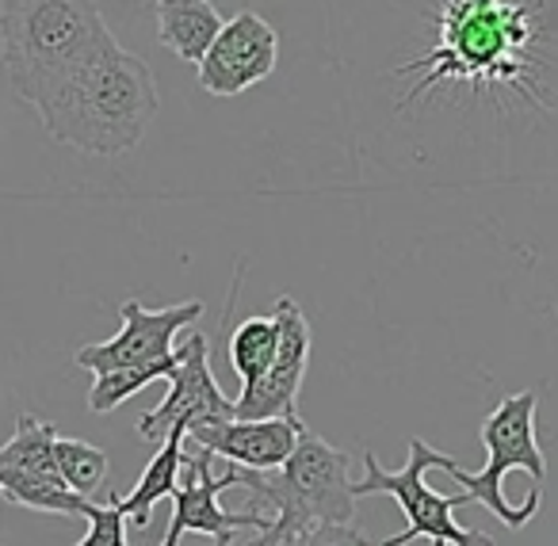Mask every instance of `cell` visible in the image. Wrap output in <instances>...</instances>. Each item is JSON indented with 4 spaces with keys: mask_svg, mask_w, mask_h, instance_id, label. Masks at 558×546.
Wrapping results in <instances>:
<instances>
[{
    "mask_svg": "<svg viewBox=\"0 0 558 546\" xmlns=\"http://www.w3.org/2000/svg\"><path fill=\"white\" fill-rule=\"evenodd\" d=\"M279 348V325L276 317H245L238 329L230 332V367L238 371L241 390L264 378L271 367Z\"/></svg>",
    "mask_w": 558,
    "mask_h": 546,
    "instance_id": "2e32d148",
    "label": "cell"
},
{
    "mask_svg": "<svg viewBox=\"0 0 558 546\" xmlns=\"http://www.w3.org/2000/svg\"><path fill=\"white\" fill-rule=\"evenodd\" d=\"M230 470L233 485H248L264 505H271V527L264 535H288V531L311 527V523H352L356 497L349 482V451L314 428H299L295 451L276 470Z\"/></svg>",
    "mask_w": 558,
    "mask_h": 546,
    "instance_id": "5b68a950",
    "label": "cell"
},
{
    "mask_svg": "<svg viewBox=\"0 0 558 546\" xmlns=\"http://www.w3.org/2000/svg\"><path fill=\"white\" fill-rule=\"evenodd\" d=\"M215 454L207 451V447H195V451H187L184 447V482L172 489V523L169 531H165L161 546H180V538L187 535V531H195V535H210L218 546H230L233 535L238 531H256V535H264V531L271 527V515H264L260 508H245V512H226L222 505H218V497H222V489H230V470L226 474H215Z\"/></svg>",
    "mask_w": 558,
    "mask_h": 546,
    "instance_id": "52a82bcc",
    "label": "cell"
},
{
    "mask_svg": "<svg viewBox=\"0 0 558 546\" xmlns=\"http://www.w3.org/2000/svg\"><path fill=\"white\" fill-rule=\"evenodd\" d=\"M180 470H184V428H172L169 436L161 439V451H157L154 459H149V466L142 470L134 493H126V497H116V493H111V500L123 508L126 523L146 527L154 508L161 505L165 497H172V489L180 485Z\"/></svg>",
    "mask_w": 558,
    "mask_h": 546,
    "instance_id": "5bb4252c",
    "label": "cell"
},
{
    "mask_svg": "<svg viewBox=\"0 0 558 546\" xmlns=\"http://www.w3.org/2000/svg\"><path fill=\"white\" fill-rule=\"evenodd\" d=\"M54 462H58V474L65 477L73 493L81 497H93L108 485V454L100 447L85 444V439H65L54 436Z\"/></svg>",
    "mask_w": 558,
    "mask_h": 546,
    "instance_id": "d6986e66",
    "label": "cell"
},
{
    "mask_svg": "<svg viewBox=\"0 0 558 546\" xmlns=\"http://www.w3.org/2000/svg\"><path fill=\"white\" fill-rule=\"evenodd\" d=\"M177 363H180V348H172V355H165V360H157V363L96 375L93 390H88V409H93V413H111V409H119L126 398H134V393L154 383V378H169Z\"/></svg>",
    "mask_w": 558,
    "mask_h": 546,
    "instance_id": "ac0fdd59",
    "label": "cell"
},
{
    "mask_svg": "<svg viewBox=\"0 0 558 546\" xmlns=\"http://www.w3.org/2000/svg\"><path fill=\"white\" fill-rule=\"evenodd\" d=\"M54 436L58 428L50 421L24 413L16 421V432L4 447H0V466L9 470H27V474H58L54 462ZM62 477V474H58Z\"/></svg>",
    "mask_w": 558,
    "mask_h": 546,
    "instance_id": "e0dca14e",
    "label": "cell"
},
{
    "mask_svg": "<svg viewBox=\"0 0 558 546\" xmlns=\"http://www.w3.org/2000/svg\"><path fill=\"white\" fill-rule=\"evenodd\" d=\"M157 108L161 96L149 65L111 35L35 104V116L62 146L93 157H119L146 138Z\"/></svg>",
    "mask_w": 558,
    "mask_h": 546,
    "instance_id": "6da1fadb",
    "label": "cell"
},
{
    "mask_svg": "<svg viewBox=\"0 0 558 546\" xmlns=\"http://www.w3.org/2000/svg\"><path fill=\"white\" fill-rule=\"evenodd\" d=\"M108 39L96 0H0V62L27 108Z\"/></svg>",
    "mask_w": 558,
    "mask_h": 546,
    "instance_id": "3957f363",
    "label": "cell"
},
{
    "mask_svg": "<svg viewBox=\"0 0 558 546\" xmlns=\"http://www.w3.org/2000/svg\"><path fill=\"white\" fill-rule=\"evenodd\" d=\"M276 325H279V348L271 367L264 371V378H256L253 386L241 390V398L233 401V416L241 421H268V416H288L299 421V390H303L306 363H311V321L299 310V302L291 294L276 299Z\"/></svg>",
    "mask_w": 558,
    "mask_h": 546,
    "instance_id": "9c48e42d",
    "label": "cell"
},
{
    "mask_svg": "<svg viewBox=\"0 0 558 546\" xmlns=\"http://www.w3.org/2000/svg\"><path fill=\"white\" fill-rule=\"evenodd\" d=\"M85 520H88V535L73 546H131L126 543V515L111 497H108V505L96 500Z\"/></svg>",
    "mask_w": 558,
    "mask_h": 546,
    "instance_id": "44dd1931",
    "label": "cell"
},
{
    "mask_svg": "<svg viewBox=\"0 0 558 546\" xmlns=\"http://www.w3.org/2000/svg\"><path fill=\"white\" fill-rule=\"evenodd\" d=\"M299 428H303V416L299 421H288V416H268V421L226 416V421L187 424L184 439H192L195 447H207L215 459H226L230 466L276 470L295 451Z\"/></svg>",
    "mask_w": 558,
    "mask_h": 546,
    "instance_id": "7c38bea8",
    "label": "cell"
},
{
    "mask_svg": "<svg viewBox=\"0 0 558 546\" xmlns=\"http://www.w3.org/2000/svg\"><path fill=\"white\" fill-rule=\"evenodd\" d=\"M436 447H428L421 436L410 439V462L402 470H383L379 459L372 451L360 454L364 462V477L352 482V497H375V493H387L402 505L405 512V531L390 535L387 543L379 546H405L417 543V538H428L433 546H497L489 535L482 531H471L456 520L459 505H471L466 493H436L425 485V474L436 466Z\"/></svg>",
    "mask_w": 558,
    "mask_h": 546,
    "instance_id": "8992f818",
    "label": "cell"
},
{
    "mask_svg": "<svg viewBox=\"0 0 558 546\" xmlns=\"http://www.w3.org/2000/svg\"><path fill=\"white\" fill-rule=\"evenodd\" d=\"M0 497L12 500L20 508H35V512H54V515H88L96 505L93 497H81L65 485L58 474H27V470L0 466Z\"/></svg>",
    "mask_w": 558,
    "mask_h": 546,
    "instance_id": "9a60e30c",
    "label": "cell"
},
{
    "mask_svg": "<svg viewBox=\"0 0 558 546\" xmlns=\"http://www.w3.org/2000/svg\"><path fill=\"white\" fill-rule=\"evenodd\" d=\"M276 58H279L276 27L245 9L233 20H226L218 39L210 43L203 62L195 65L199 88L210 96H241L245 88L271 77Z\"/></svg>",
    "mask_w": 558,
    "mask_h": 546,
    "instance_id": "8fae6325",
    "label": "cell"
},
{
    "mask_svg": "<svg viewBox=\"0 0 558 546\" xmlns=\"http://www.w3.org/2000/svg\"><path fill=\"white\" fill-rule=\"evenodd\" d=\"M253 546H372L352 523H311L288 535H260Z\"/></svg>",
    "mask_w": 558,
    "mask_h": 546,
    "instance_id": "ffe728a7",
    "label": "cell"
},
{
    "mask_svg": "<svg viewBox=\"0 0 558 546\" xmlns=\"http://www.w3.org/2000/svg\"><path fill=\"white\" fill-rule=\"evenodd\" d=\"M436 47L425 58L402 65L398 77L421 73L405 93L402 108L436 88L440 81L474 85H517L527 73L524 50L532 43V4L517 0H444Z\"/></svg>",
    "mask_w": 558,
    "mask_h": 546,
    "instance_id": "7a4b0ae2",
    "label": "cell"
},
{
    "mask_svg": "<svg viewBox=\"0 0 558 546\" xmlns=\"http://www.w3.org/2000/svg\"><path fill=\"white\" fill-rule=\"evenodd\" d=\"M222 32V16L210 0H157V39L180 62L199 65Z\"/></svg>",
    "mask_w": 558,
    "mask_h": 546,
    "instance_id": "4fadbf2b",
    "label": "cell"
},
{
    "mask_svg": "<svg viewBox=\"0 0 558 546\" xmlns=\"http://www.w3.org/2000/svg\"><path fill=\"white\" fill-rule=\"evenodd\" d=\"M535 409H539L535 390L501 398V405L482 421V444L489 454L482 470H463L444 451L436 454L433 466L448 470L471 505H486L512 531L524 527L543 505L539 485L547 477V459L535 444Z\"/></svg>",
    "mask_w": 558,
    "mask_h": 546,
    "instance_id": "277c9868",
    "label": "cell"
},
{
    "mask_svg": "<svg viewBox=\"0 0 558 546\" xmlns=\"http://www.w3.org/2000/svg\"><path fill=\"white\" fill-rule=\"evenodd\" d=\"M233 416V401L218 390L215 375H210V344L203 332L184 329V344H180V363L169 375V393L157 409H149L138 421L142 439L161 444L172 428H184L195 421H226Z\"/></svg>",
    "mask_w": 558,
    "mask_h": 546,
    "instance_id": "30bf717a",
    "label": "cell"
},
{
    "mask_svg": "<svg viewBox=\"0 0 558 546\" xmlns=\"http://www.w3.org/2000/svg\"><path fill=\"white\" fill-rule=\"evenodd\" d=\"M123 314V329L116 332L104 344H85L77 348V367L93 371V375H108V371H123V367H142V363H157L165 355H172L177 337L187 329L192 321L203 317V302H180V306H165V310H146L138 299H126L119 306Z\"/></svg>",
    "mask_w": 558,
    "mask_h": 546,
    "instance_id": "ba28073f",
    "label": "cell"
}]
</instances>
